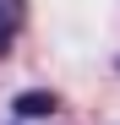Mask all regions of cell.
<instances>
[{"label":"cell","instance_id":"6da1fadb","mask_svg":"<svg viewBox=\"0 0 120 125\" xmlns=\"http://www.w3.org/2000/svg\"><path fill=\"white\" fill-rule=\"evenodd\" d=\"M22 22H27V0H0V54L11 49V38L22 33Z\"/></svg>","mask_w":120,"mask_h":125},{"label":"cell","instance_id":"7a4b0ae2","mask_svg":"<svg viewBox=\"0 0 120 125\" xmlns=\"http://www.w3.org/2000/svg\"><path fill=\"white\" fill-rule=\"evenodd\" d=\"M55 109H60L55 93H22V98H16V120H49Z\"/></svg>","mask_w":120,"mask_h":125}]
</instances>
